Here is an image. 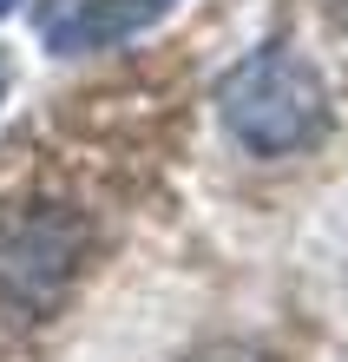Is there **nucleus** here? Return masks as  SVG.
Listing matches in <instances>:
<instances>
[{"label": "nucleus", "mask_w": 348, "mask_h": 362, "mask_svg": "<svg viewBox=\"0 0 348 362\" xmlns=\"http://www.w3.org/2000/svg\"><path fill=\"white\" fill-rule=\"evenodd\" d=\"M217 119H224V132L244 152L296 158L329 132V86H322V73L296 47L270 40V47L244 53L217 79Z\"/></svg>", "instance_id": "nucleus-1"}, {"label": "nucleus", "mask_w": 348, "mask_h": 362, "mask_svg": "<svg viewBox=\"0 0 348 362\" xmlns=\"http://www.w3.org/2000/svg\"><path fill=\"white\" fill-rule=\"evenodd\" d=\"M191 362H276V356L256 349V343H210V349H198Z\"/></svg>", "instance_id": "nucleus-3"}, {"label": "nucleus", "mask_w": 348, "mask_h": 362, "mask_svg": "<svg viewBox=\"0 0 348 362\" xmlns=\"http://www.w3.org/2000/svg\"><path fill=\"white\" fill-rule=\"evenodd\" d=\"M13 7H20V0H0V13H13Z\"/></svg>", "instance_id": "nucleus-6"}, {"label": "nucleus", "mask_w": 348, "mask_h": 362, "mask_svg": "<svg viewBox=\"0 0 348 362\" xmlns=\"http://www.w3.org/2000/svg\"><path fill=\"white\" fill-rule=\"evenodd\" d=\"M329 7H335V20H342V27H348V0H329Z\"/></svg>", "instance_id": "nucleus-4"}, {"label": "nucleus", "mask_w": 348, "mask_h": 362, "mask_svg": "<svg viewBox=\"0 0 348 362\" xmlns=\"http://www.w3.org/2000/svg\"><path fill=\"white\" fill-rule=\"evenodd\" d=\"M171 0H79L73 13H59L47 27V47L66 59V53H105L119 40H132L145 27H158Z\"/></svg>", "instance_id": "nucleus-2"}, {"label": "nucleus", "mask_w": 348, "mask_h": 362, "mask_svg": "<svg viewBox=\"0 0 348 362\" xmlns=\"http://www.w3.org/2000/svg\"><path fill=\"white\" fill-rule=\"evenodd\" d=\"M0 93H7V59H0Z\"/></svg>", "instance_id": "nucleus-5"}]
</instances>
